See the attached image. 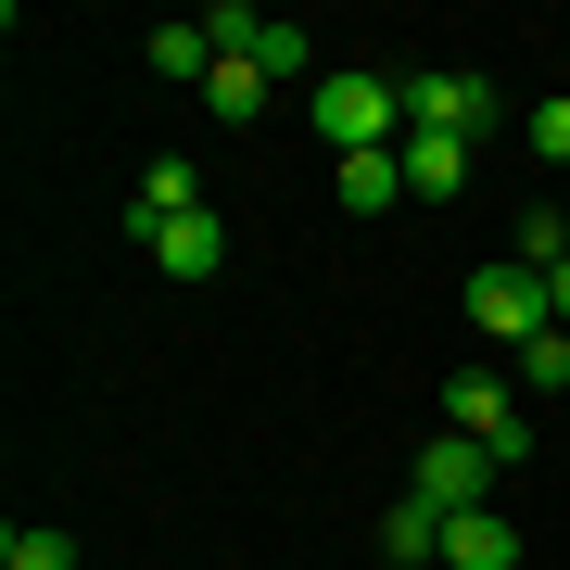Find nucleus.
I'll use <instances>...</instances> for the list:
<instances>
[{
    "label": "nucleus",
    "mask_w": 570,
    "mask_h": 570,
    "mask_svg": "<svg viewBox=\"0 0 570 570\" xmlns=\"http://www.w3.org/2000/svg\"><path fill=\"white\" fill-rule=\"evenodd\" d=\"M469 330H482L494 355H520V343L558 330V305H546V279H532L520 254H494V266H469Z\"/></svg>",
    "instance_id": "nucleus-1"
},
{
    "label": "nucleus",
    "mask_w": 570,
    "mask_h": 570,
    "mask_svg": "<svg viewBox=\"0 0 570 570\" xmlns=\"http://www.w3.org/2000/svg\"><path fill=\"white\" fill-rule=\"evenodd\" d=\"M393 127H406V89H393V77H317V140H330V165H343V153H393Z\"/></svg>",
    "instance_id": "nucleus-2"
},
{
    "label": "nucleus",
    "mask_w": 570,
    "mask_h": 570,
    "mask_svg": "<svg viewBox=\"0 0 570 570\" xmlns=\"http://www.w3.org/2000/svg\"><path fill=\"white\" fill-rule=\"evenodd\" d=\"M444 419L469 431V444H494V456H532V406H520V381H508V367H456V381H444Z\"/></svg>",
    "instance_id": "nucleus-3"
},
{
    "label": "nucleus",
    "mask_w": 570,
    "mask_h": 570,
    "mask_svg": "<svg viewBox=\"0 0 570 570\" xmlns=\"http://www.w3.org/2000/svg\"><path fill=\"white\" fill-rule=\"evenodd\" d=\"M494 115H508V102H494V77H444V63L406 77V140H482Z\"/></svg>",
    "instance_id": "nucleus-4"
},
{
    "label": "nucleus",
    "mask_w": 570,
    "mask_h": 570,
    "mask_svg": "<svg viewBox=\"0 0 570 570\" xmlns=\"http://www.w3.org/2000/svg\"><path fill=\"white\" fill-rule=\"evenodd\" d=\"M494 469H508V456H494V444H469V431H444V444H419V508H494Z\"/></svg>",
    "instance_id": "nucleus-5"
},
{
    "label": "nucleus",
    "mask_w": 570,
    "mask_h": 570,
    "mask_svg": "<svg viewBox=\"0 0 570 570\" xmlns=\"http://www.w3.org/2000/svg\"><path fill=\"white\" fill-rule=\"evenodd\" d=\"M178 216H204V165H190V153H165L153 178H140V204H127V242H165Z\"/></svg>",
    "instance_id": "nucleus-6"
},
{
    "label": "nucleus",
    "mask_w": 570,
    "mask_h": 570,
    "mask_svg": "<svg viewBox=\"0 0 570 570\" xmlns=\"http://www.w3.org/2000/svg\"><path fill=\"white\" fill-rule=\"evenodd\" d=\"M444 570H520V520L508 508H456L444 520Z\"/></svg>",
    "instance_id": "nucleus-7"
},
{
    "label": "nucleus",
    "mask_w": 570,
    "mask_h": 570,
    "mask_svg": "<svg viewBox=\"0 0 570 570\" xmlns=\"http://www.w3.org/2000/svg\"><path fill=\"white\" fill-rule=\"evenodd\" d=\"M330 190H343V216H393V204H406V140H393V153H343Z\"/></svg>",
    "instance_id": "nucleus-8"
},
{
    "label": "nucleus",
    "mask_w": 570,
    "mask_h": 570,
    "mask_svg": "<svg viewBox=\"0 0 570 570\" xmlns=\"http://www.w3.org/2000/svg\"><path fill=\"white\" fill-rule=\"evenodd\" d=\"M153 266H165V279H216V266H228V216H216V204L178 216V228L153 242Z\"/></svg>",
    "instance_id": "nucleus-9"
},
{
    "label": "nucleus",
    "mask_w": 570,
    "mask_h": 570,
    "mask_svg": "<svg viewBox=\"0 0 570 570\" xmlns=\"http://www.w3.org/2000/svg\"><path fill=\"white\" fill-rule=\"evenodd\" d=\"M266 89H279V77H266L254 51H216V77H204V102H216V127H254V115H266Z\"/></svg>",
    "instance_id": "nucleus-10"
},
{
    "label": "nucleus",
    "mask_w": 570,
    "mask_h": 570,
    "mask_svg": "<svg viewBox=\"0 0 570 570\" xmlns=\"http://www.w3.org/2000/svg\"><path fill=\"white\" fill-rule=\"evenodd\" d=\"M381 558H393V570H431V558H444V508H419V494H406V508L381 520Z\"/></svg>",
    "instance_id": "nucleus-11"
},
{
    "label": "nucleus",
    "mask_w": 570,
    "mask_h": 570,
    "mask_svg": "<svg viewBox=\"0 0 570 570\" xmlns=\"http://www.w3.org/2000/svg\"><path fill=\"white\" fill-rule=\"evenodd\" d=\"M456 178H469V140H406V190L419 204H456Z\"/></svg>",
    "instance_id": "nucleus-12"
},
{
    "label": "nucleus",
    "mask_w": 570,
    "mask_h": 570,
    "mask_svg": "<svg viewBox=\"0 0 570 570\" xmlns=\"http://www.w3.org/2000/svg\"><path fill=\"white\" fill-rule=\"evenodd\" d=\"M153 77H190V89L216 77V39H204V13H190V26H153Z\"/></svg>",
    "instance_id": "nucleus-13"
},
{
    "label": "nucleus",
    "mask_w": 570,
    "mask_h": 570,
    "mask_svg": "<svg viewBox=\"0 0 570 570\" xmlns=\"http://www.w3.org/2000/svg\"><path fill=\"white\" fill-rule=\"evenodd\" d=\"M254 63H266V77H305V63H317V39H305L292 13H266V26H254Z\"/></svg>",
    "instance_id": "nucleus-14"
},
{
    "label": "nucleus",
    "mask_w": 570,
    "mask_h": 570,
    "mask_svg": "<svg viewBox=\"0 0 570 570\" xmlns=\"http://www.w3.org/2000/svg\"><path fill=\"white\" fill-rule=\"evenodd\" d=\"M508 381H520V393H558V381H570V330H546V343H520V355H508Z\"/></svg>",
    "instance_id": "nucleus-15"
},
{
    "label": "nucleus",
    "mask_w": 570,
    "mask_h": 570,
    "mask_svg": "<svg viewBox=\"0 0 570 570\" xmlns=\"http://www.w3.org/2000/svg\"><path fill=\"white\" fill-rule=\"evenodd\" d=\"M0 570H77V546L63 532H0Z\"/></svg>",
    "instance_id": "nucleus-16"
},
{
    "label": "nucleus",
    "mask_w": 570,
    "mask_h": 570,
    "mask_svg": "<svg viewBox=\"0 0 570 570\" xmlns=\"http://www.w3.org/2000/svg\"><path fill=\"white\" fill-rule=\"evenodd\" d=\"M520 266H532V279H546V266H570V228H558V216H520Z\"/></svg>",
    "instance_id": "nucleus-17"
},
{
    "label": "nucleus",
    "mask_w": 570,
    "mask_h": 570,
    "mask_svg": "<svg viewBox=\"0 0 570 570\" xmlns=\"http://www.w3.org/2000/svg\"><path fill=\"white\" fill-rule=\"evenodd\" d=\"M532 153H546V165H570V102H532Z\"/></svg>",
    "instance_id": "nucleus-18"
},
{
    "label": "nucleus",
    "mask_w": 570,
    "mask_h": 570,
    "mask_svg": "<svg viewBox=\"0 0 570 570\" xmlns=\"http://www.w3.org/2000/svg\"><path fill=\"white\" fill-rule=\"evenodd\" d=\"M546 305H558V330H570V266H546Z\"/></svg>",
    "instance_id": "nucleus-19"
}]
</instances>
